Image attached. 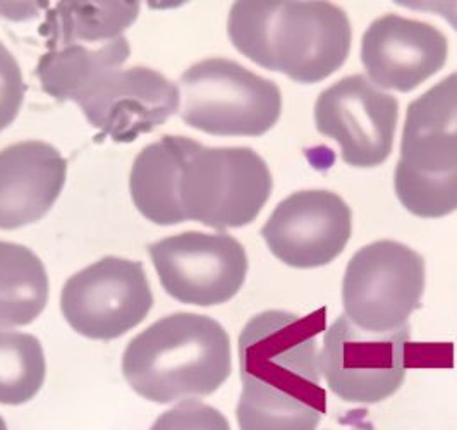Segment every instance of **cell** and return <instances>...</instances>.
<instances>
[{"mask_svg": "<svg viewBox=\"0 0 457 430\" xmlns=\"http://www.w3.org/2000/svg\"><path fill=\"white\" fill-rule=\"evenodd\" d=\"M403 7L414 9V11H428V13H436L442 18H445L451 26L457 30V2H397Z\"/></svg>", "mask_w": 457, "mask_h": 430, "instance_id": "cell-23", "label": "cell"}, {"mask_svg": "<svg viewBox=\"0 0 457 430\" xmlns=\"http://www.w3.org/2000/svg\"><path fill=\"white\" fill-rule=\"evenodd\" d=\"M46 365L40 341L31 334L0 331V405H24L46 383Z\"/></svg>", "mask_w": 457, "mask_h": 430, "instance_id": "cell-20", "label": "cell"}, {"mask_svg": "<svg viewBox=\"0 0 457 430\" xmlns=\"http://www.w3.org/2000/svg\"><path fill=\"white\" fill-rule=\"evenodd\" d=\"M408 342L410 325L394 333H368L341 316L323 336L321 375L343 401L380 403L404 384Z\"/></svg>", "mask_w": 457, "mask_h": 430, "instance_id": "cell-8", "label": "cell"}, {"mask_svg": "<svg viewBox=\"0 0 457 430\" xmlns=\"http://www.w3.org/2000/svg\"><path fill=\"white\" fill-rule=\"evenodd\" d=\"M228 33L232 46L260 68L315 85L343 68L351 23L332 2H236Z\"/></svg>", "mask_w": 457, "mask_h": 430, "instance_id": "cell-2", "label": "cell"}, {"mask_svg": "<svg viewBox=\"0 0 457 430\" xmlns=\"http://www.w3.org/2000/svg\"><path fill=\"white\" fill-rule=\"evenodd\" d=\"M179 159L178 136H163L146 145L133 164L129 190L139 214L157 226H178L176 176Z\"/></svg>", "mask_w": 457, "mask_h": 430, "instance_id": "cell-18", "label": "cell"}, {"mask_svg": "<svg viewBox=\"0 0 457 430\" xmlns=\"http://www.w3.org/2000/svg\"><path fill=\"white\" fill-rule=\"evenodd\" d=\"M150 430H230V426L217 408L186 400L162 413Z\"/></svg>", "mask_w": 457, "mask_h": 430, "instance_id": "cell-21", "label": "cell"}, {"mask_svg": "<svg viewBox=\"0 0 457 430\" xmlns=\"http://www.w3.org/2000/svg\"><path fill=\"white\" fill-rule=\"evenodd\" d=\"M23 72L16 57L0 42V131L9 128L21 111L24 100Z\"/></svg>", "mask_w": 457, "mask_h": 430, "instance_id": "cell-22", "label": "cell"}, {"mask_svg": "<svg viewBox=\"0 0 457 430\" xmlns=\"http://www.w3.org/2000/svg\"><path fill=\"white\" fill-rule=\"evenodd\" d=\"M0 430H7V426H5V422H4L2 417H0Z\"/></svg>", "mask_w": 457, "mask_h": 430, "instance_id": "cell-24", "label": "cell"}, {"mask_svg": "<svg viewBox=\"0 0 457 430\" xmlns=\"http://www.w3.org/2000/svg\"><path fill=\"white\" fill-rule=\"evenodd\" d=\"M325 308L306 317L262 312L239 334L241 430H317L327 409L319 334Z\"/></svg>", "mask_w": 457, "mask_h": 430, "instance_id": "cell-1", "label": "cell"}, {"mask_svg": "<svg viewBox=\"0 0 457 430\" xmlns=\"http://www.w3.org/2000/svg\"><path fill=\"white\" fill-rule=\"evenodd\" d=\"M395 195L416 217L438 219L457 210V72L408 105Z\"/></svg>", "mask_w": 457, "mask_h": 430, "instance_id": "cell-4", "label": "cell"}, {"mask_svg": "<svg viewBox=\"0 0 457 430\" xmlns=\"http://www.w3.org/2000/svg\"><path fill=\"white\" fill-rule=\"evenodd\" d=\"M78 105L93 128L115 143H131L179 111L181 91L155 69H117L81 97Z\"/></svg>", "mask_w": 457, "mask_h": 430, "instance_id": "cell-13", "label": "cell"}, {"mask_svg": "<svg viewBox=\"0 0 457 430\" xmlns=\"http://www.w3.org/2000/svg\"><path fill=\"white\" fill-rule=\"evenodd\" d=\"M397 121V98L378 90L363 74L343 78L321 91L315 104L319 133L337 141L344 162L358 169L389 159Z\"/></svg>", "mask_w": 457, "mask_h": 430, "instance_id": "cell-11", "label": "cell"}, {"mask_svg": "<svg viewBox=\"0 0 457 430\" xmlns=\"http://www.w3.org/2000/svg\"><path fill=\"white\" fill-rule=\"evenodd\" d=\"M68 176V160L46 141H20L0 152V229L12 231L46 217Z\"/></svg>", "mask_w": 457, "mask_h": 430, "instance_id": "cell-15", "label": "cell"}, {"mask_svg": "<svg viewBox=\"0 0 457 430\" xmlns=\"http://www.w3.org/2000/svg\"><path fill=\"white\" fill-rule=\"evenodd\" d=\"M232 370L230 340L212 317L174 314L157 320L129 341L122 374L141 398L169 405L210 396Z\"/></svg>", "mask_w": 457, "mask_h": 430, "instance_id": "cell-3", "label": "cell"}, {"mask_svg": "<svg viewBox=\"0 0 457 430\" xmlns=\"http://www.w3.org/2000/svg\"><path fill=\"white\" fill-rule=\"evenodd\" d=\"M137 13L139 2H59L42 33L48 50L72 44L102 46L122 37L137 21Z\"/></svg>", "mask_w": 457, "mask_h": 430, "instance_id": "cell-17", "label": "cell"}, {"mask_svg": "<svg viewBox=\"0 0 457 430\" xmlns=\"http://www.w3.org/2000/svg\"><path fill=\"white\" fill-rule=\"evenodd\" d=\"M44 262L23 245L0 241V327H23L48 301Z\"/></svg>", "mask_w": 457, "mask_h": 430, "instance_id": "cell-19", "label": "cell"}, {"mask_svg": "<svg viewBox=\"0 0 457 430\" xmlns=\"http://www.w3.org/2000/svg\"><path fill=\"white\" fill-rule=\"evenodd\" d=\"M167 295L195 307H217L239 293L248 274L245 247L228 234L187 231L148 247Z\"/></svg>", "mask_w": 457, "mask_h": 430, "instance_id": "cell-10", "label": "cell"}, {"mask_svg": "<svg viewBox=\"0 0 457 430\" xmlns=\"http://www.w3.org/2000/svg\"><path fill=\"white\" fill-rule=\"evenodd\" d=\"M176 207L181 223L226 231L248 226L269 202L274 180L267 162L248 147L212 148L178 136Z\"/></svg>", "mask_w": 457, "mask_h": 430, "instance_id": "cell-5", "label": "cell"}, {"mask_svg": "<svg viewBox=\"0 0 457 430\" xmlns=\"http://www.w3.org/2000/svg\"><path fill=\"white\" fill-rule=\"evenodd\" d=\"M353 214L327 190H303L277 205L262 227V238L280 262L317 269L334 262L349 243Z\"/></svg>", "mask_w": 457, "mask_h": 430, "instance_id": "cell-12", "label": "cell"}, {"mask_svg": "<svg viewBox=\"0 0 457 430\" xmlns=\"http://www.w3.org/2000/svg\"><path fill=\"white\" fill-rule=\"evenodd\" d=\"M181 119L213 136H262L282 113V93L230 59H205L181 76Z\"/></svg>", "mask_w": 457, "mask_h": 430, "instance_id": "cell-6", "label": "cell"}, {"mask_svg": "<svg viewBox=\"0 0 457 430\" xmlns=\"http://www.w3.org/2000/svg\"><path fill=\"white\" fill-rule=\"evenodd\" d=\"M447 38L432 24L386 14L368 26L361 63L373 85L410 93L432 78L447 61Z\"/></svg>", "mask_w": 457, "mask_h": 430, "instance_id": "cell-14", "label": "cell"}, {"mask_svg": "<svg viewBox=\"0 0 457 430\" xmlns=\"http://www.w3.org/2000/svg\"><path fill=\"white\" fill-rule=\"evenodd\" d=\"M154 307L141 262L105 257L71 275L61 295L69 325L88 340L112 341L139 325Z\"/></svg>", "mask_w": 457, "mask_h": 430, "instance_id": "cell-9", "label": "cell"}, {"mask_svg": "<svg viewBox=\"0 0 457 430\" xmlns=\"http://www.w3.org/2000/svg\"><path fill=\"white\" fill-rule=\"evenodd\" d=\"M425 284V260L418 251L390 240L370 243L344 272V316L368 333H394L408 325Z\"/></svg>", "mask_w": 457, "mask_h": 430, "instance_id": "cell-7", "label": "cell"}, {"mask_svg": "<svg viewBox=\"0 0 457 430\" xmlns=\"http://www.w3.org/2000/svg\"><path fill=\"white\" fill-rule=\"evenodd\" d=\"M131 54L126 37L102 46H72L50 48L38 61L37 76L46 95L59 102L85 97L107 74L120 68Z\"/></svg>", "mask_w": 457, "mask_h": 430, "instance_id": "cell-16", "label": "cell"}]
</instances>
